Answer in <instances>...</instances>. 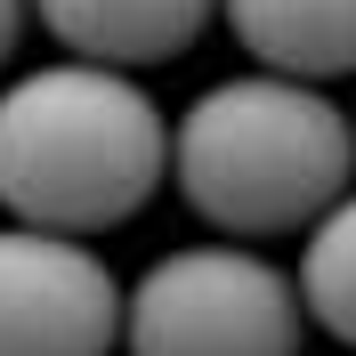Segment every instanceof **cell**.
Returning <instances> with one entry per match:
<instances>
[{
	"mask_svg": "<svg viewBox=\"0 0 356 356\" xmlns=\"http://www.w3.org/2000/svg\"><path fill=\"white\" fill-rule=\"evenodd\" d=\"M170 178V122L122 65L57 57L0 89V211L49 235H106Z\"/></svg>",
	"mask_w": 356,
	"mask_h": 356,
	"instance_id": "cell-1",
	"label": "cell"
},
{
	"mask_svg": "<svg viewBox=\"0 0 356 356\" xmlns=\"http://www.w3.org/2000/svg\"><path fill=\"white\" fill-rule=\"evenodd\" d=\"M300 300H308V324H324L340 348H356V186L300 243Z\"/></svg>",
	"mask_w": 356,
	"mask_h": 356,
	"instance_id": "cell-7",
	"label": "cell"
},
{
	"mask_svg": "<svg viewBox=\"0 0 356 356\" xmlns=\"http://www.w3.org/2000/svg\"><path fill=\"white\" fill-rule=\"evenodd\" d=\"M33 17L65 41V57L89 65H170L211 33V17H227V0H33Z\"/></svg>",
	"mask_w": 356,
	"mask_h": 356,
	"instance_id": "cell-5",
	"label": "cell"
},
{
	"mask_svg": "<svg viewBox=\"0 0 356 356\" xmlns=\"http://www.w3.org/2000/svg\"><path fill=\"white\" fill-rule=\"evenodd\" d=\"M227 24L267 73L316 89L356 73V0H227Z\"/></svg>",
	"mask_w": 356,
	"mask_h": 356,
	"instance_id": "cell-6",
	"label": "cell"
},
{
	"mask_svg": "<svg viewBox=\"0 0 356 356\" xmlns=\"http://www.w3.org/2000/svg\"><path fill=\"white\" fill-rule=\"evenodd\" d=\"M170 186L227 243L300 235L356 186V122L316 81L291 73H227L178 113Z\"/></svg>",
	"mask_w": 356,
	"mask_h": 356,
	"instance_id": "cell-2",
	"label": "cell"
},
{
	"mask_svg": "<svg viewBox=\"0 0 356 356\" xmlns=\"http://www.w3.org/2000/svg\"><path fill=\"white\" fill-rule=\"evenodd\" d=\"M130 291L81 235L0 227V356H113Z\"/></svg>",
	"mask_w": 356,
	"mask_h": 356,
	"instance_id": "cell-4",
	"label": "cell"
},
{
	"mask_svg": "<svg viewBox=\"0 0 356 356\" xmlns=\"http://www.w3.org/2000/svg\"><path fill=\"white\" fill-rule=\"evenodd\" d=\"M308 300L300 275L251 243H178L130 284V356H300Z\"/></svg>",
	"mask_w": 356,
	"mask_h": 356,
	"instance_id": "cell-3",
	"label": "cell"
},
{
	"mask_svg": "<svg viewBox=\"0 0 356 356\" xmlns=\"http://www.w3.org/2000/svg\"><path fill=\"white\" fill-rule=\"evenodd\" d=\"M24 17H33V0H0V65L17 57V41H24Z\"/></svg>",
	"mask_w": 356,
	"mask_h": 356,
	"instance_id": "cell-8",
	"label": "cell"
}]
</instances>
